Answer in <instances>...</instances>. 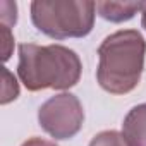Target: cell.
Listing matches in <instances>:
<instances>
[{"instance_id":"6da1fadb","label":"cell","mask_w":146,"mask_h":146,"mask_svg":"<svg viewBox=\"0 0 146 146\" xmlns=\"http://www.w3.org/2000/svg\"><path fill=\"white\" fill-rule=\"evenodd\" d=\"M79 55L64 45H19L17 76L28 91H65L81 79Z\"/></svg>"},{"instance_id":"7a4b0ae2","label":"cell","mask_w":146,"mask_h":146,"mask_svg":"<svg viewBox=\"0 0 146 146\" xmlns=\"http://www.w3.org/2000/svg\"><path fill=\"white\" fill-rule=\"evenodd\" d=\"M146 40L137 29H120L98 46L96 81L110 95H127L141 81Z\"/></svg>"},{"instance_id":"3957f363","label":"cell","mask_w":146,"mask_h":146,"mask_svg":"<svg viewBox=\"0 0 146 146\" xmlns=\"http://www.w3.org/2000/svg\"><path fill=\"white\" fill-rule=\"evenodd\" d=\"M29 11L35 28L53 40L84 38L95 26L96 2L33 0Z\"/></svg>"},{"instance_id":"277c9868","label":"cell","mask_w":146,"mask_h":146,"mask_svg":"<svg viewBox=\"0 0 146 146\" xmlns=\"http://www.w3.org/2000/svg\"><path fill=\"white\" fill-rule=\"evenodd\" d=\"M84 122V110L72 93H60L48 98L38 110L40 127L57 141L74 137Z\"/></svg>"},{"instance_id":"5b68a950","label":"cell","mask_w":146,"mask_h":146,"mask_svg":"<svg viewBox=\"0 0 146 146\" xmlns=\"http://www.w3.org/2000/svg\"><path fill=\"white\" fill-rule=\"evenodd\" d=\"M122 136L127 146H146V103L129 110L122 122Z\"/></svg>"},{"instance_id":"8992f818","label":"cell","mask_w":146,"mask_h":146,"mask_svg":"<svg viewBox=\"0 0 146 146\" xmlns=\"http://www.w3.org/2000/svg\"><path fill=\"white\" fill-rule=\"evenodd\" d=\"M143 2H96V12L100 17L110 23H124L141 12Z\"/></svg>"},{"instance_id":"52a82bcc","label":"cell","mask_w":146,"mask_h":146,"mask_svg":"<svg viewBox=\"0 0 146 146\" xmlns=\"http://www.w3.org/2000/svg\"><path fill=\"white\" fill-rule=\"evenodd\" d=\"M88 146H127V143H125L122 132L110 129V131H102V132H98V134L90 141Z\"/></svg>"},{"instance_id":"ba28073f","label":"cell","mask_w":146,"mask_h":146,"mask_svg":"<svg viewBox=\"0 0 146 146\" xmlns=\"http://www.w3.org/2000/svg\"><path fill=\"white\" fill-rule=\"evenodd\" d=\"M2 74H4V90H2V100H0V103L7 105V103H11L12 100H16L19 96V84H17L16 78L5 67L2 70Z\"/></svg>"},{"instance_id":"9c48e42d","label":"cell","mask_w":146,"mask_h":146,"mask_svg":"<svg viewBox=\"0 0 146 146\" xmlns=\"http://www.w3.org/2000/svg\"><path fill=\"white\" fill-rule=\"evenodd\" d=\"M0 11H2V24L14 26L17 21V5L16 2H0Z\"/></svg>"},{"instance_id":"30bf717a","label":"cell","mask_w":146,"mask_h":146,"mask_svg":"<svg viewBox=\"0 0 146 146\" xmlns=\"http://www.w3.org/2000/svg\"><path fill=\"white\" fill-rule=\"evenodd\" d=\"M0 40H2V58L4 62H7L11 58L12 53V46H14V36L11 33V28L2 24V33H0Z\"/></svg>"},{"instance_id":"8fae6325","label":"cell","mask_w":146,"mask_h":146,"mask_svg":"<svg viewBox=\"0 0 146 146\" xmlns=\"http://www.w3.org/2000/svg\"><path fill=\"white\" fill-rule=\"evenodd\" d=\"M21 146H57L53 141H48V139H43V137H31L28 141H24Z\"/></svg>"},{"instance_id":"7c38bea8","label":"cell","mask_w":146,"mask_h":146,"mask_svg":"<svg viewBox=\"0 0 146 146\" xmlns=\"http://www.w3.org/2000/svg\"><path fill=\"white\" fill-rule=\"evenodd\" d=\"M141 26L146 29V2H143V7H141Z\"/></svg>"}]
</instances>
